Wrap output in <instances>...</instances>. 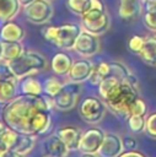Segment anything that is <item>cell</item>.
<instances>
[{
  "label": "cell",
  "instance_id": "obj_1",
  "mask_svg": "<svg viewBox=\"0 0 156 157\" xmlns=\"http://www.w3.org/2000/svg\"><path fill=\"white\" fill-rule=\"evenodd\" d=\"M43 109H48L43 94L31 96L21 93L2 107L1 118L6 126L31 135L32 123L36 115Z\"/></svg>",
  "mask_w": 156,
  "mask_h": 157
},
{
  "label": "cell",
  "instance_id": "obj_2",
  "mask_svg": "<svg viewBox=\"0 0 156 157\" xmlns=\"http://www.w3.org/2000/svg\"><path fill=\"white\" fill-rule=\"evenodd\" d=\"M138 97H140L139 88L125 81H122L109 94V97L103 102L106 103L107 108H109L115 115L127 119L130 114L131 104Z\"/></svg>",
  "mask_w": 156,
  "mask_h": 157
},
{
  "label": "cell",
  "instance_id": "obj_3",
  "mask_svg": "<svg viewBox=\"0 0 156 157\" xmlns=\"http://www.w3.org/2000/svg\"><path fill=\"white\" fill-rule=\"evenodd\" d=\"M7 64L12 75L18 81L27 76H32L41 71H44L48 66L44 55L34 50H25L22 55H20L15 60L7 61Z\"/></svg>",
  "mask_w": 156,
  "mask_h": 157
},
{
  "label": "cell",
  "instance_id": "obj_4",
  "mask_svg": "<svg viewBox=\"0 0 156 157\" xmlns=\"http://www.w3.org/2000/svg\"><path fill=\"white\" fill-rule=\"evenodd\" d=\"M81 25L64 23L60 26H45L42 29V36L55 47L63 50H71L81 33Z\"/></svg>",
  "mask_w": 156,
  "mask_h": 157
},
{
  "label": "cell",
  "instance_id": "obj_5",
  "mask_svg": "<svg viewBox=\"0 0 156 157\" xmlns=\"http://www.w3.org/2000/svg\"><path fill=\"white\" fill-rule=\"evenodd\" d=\"M81 27L96 36H102L109 29L111 17L101 0H91L88 10L81 16Z\"/></svg>",
  "mask_w": 156,
  "mask_h": 157
},
{
  "label": "cell",
  "instance_id": "obj_6",
  "mask_svg": "<svg viewBox=\"0 0 156 157\" xmlns=\"http://www.w3.org/2000/svg\"><path fill=\"white\" fill-rule=\"evenodd\" d=\"M23 12L28 22L33 25H45L52 20L54 9L49 0H33L23 7Z\"/></svg>",
  "mask_w": 156,
  "mask_h": 157
},
{
  "label": "cell",
  "instance_id": "obj_7",
  "mask_svg": "<svg viewBox=\"0 0 156 157\" xmlns=\"http://www.w3.org/2000/svg\"><path fill=\"white\" fill-rule=\"evenodd\" d=\"M81 94V83L79 82H64L63 88L59 91L57 96H54L55 109L61 112H69L74 109L79 102Z\"/></svg>",
  "mask_w": 156,
  "mask_h": 157
},
{
  "label": "cell",
  "instance_id": "obj_8",
  "mask_svg": "<svg viewBox=\"0 0 156 157\" xmlns=\"http://www.w3.org/2000/svg\"><path fill=\"white\" fill-rule=\"evenodd\" d=\"M106 109L107 105L103 102V99L95 96H88L80 104L79 114L84 121L88 124H97L103 119L106 114Z\"/></svg>",
  "mask_w": 156,
  "mask_h": 157
},
{
  "label": "cell",
  "instance_id": "obj_9",
  "mask_svg": "<svg viewBox=\"0 0 156 157\" xmlns=\"http://www.w3.org/2000/svg\"><path fill=\"white\" fill-rule=\"evenodd\" d=\"M74 50L81 58H91L96 55L101 50V42H99L98 36L82 29L76 39Z\"/></svg>",
  "mask_w": 156,
  "mask_h": 157
},
{
  "label": "cell",
  "instance_id": "obj_10",
  "mask_svg": "<svg viewBox=\"0 0 156 157\" xmlns=\"http://www.w3.org/2000/svg\"><path fill=\"white\" fill-rule=\"evenodd\" d=\"M104 131H102L98 128H90L88 130L82 132L80 145H79V151L82 153L90 152V153H97L103 139H104Z\"/></svg>",
  "mask_w": 156,
  "mask_h": 157
},
{
  "label": "cell",
  "instance_id": "obj_11",
  "mask_svg": "<svg viewBox=\"0 0 156 157\" xmlns=\"http://www.w3.org/2000/svg\"><path fill=\"white\" fill-rule=\"evenodd\" d=\"M125 151L123 146V139L115 132H106L103 142L98 150L101 157H118Z\"/></svg>",
  "mask_w": 156,
  "mask_h": 157
},
{
  "label": "cell",
  "instance_id": "obj_12",
  "mask_svg": "<svg viewBox=\"0 0 156 157\" xmlns=\"http://www.w3.org/2000/svg\"><path fill=\"white\" fill-rule=\"evenodd\" d=\"M92 70H93V64L88 59H86V58L77 59L72 63L71 69L68 74V78H69V81L82 83L88 80Z\"/></svg>",
  "mask_w": 156,
  "mask_h": 157
},
{
  "label": "cell",
  "instance_id": "obj_13",
  "mask_svg": "<svg viewBox=\"0 0 156 157\" xmlns=\"http://www.w3.org/2000/svg\"><path fill=\"white\" fill-rule=\"evenodd\" d=\"M55 135L60 137V140L68 146L70 151L79 150L80 140L82 136V131L76 126H61L55 131Z\"/></svg>",
  "mask_w": 156,
  "mask_h": 157
},
{
  "label": "cell",
  "instance_id": "obj_14",
  "mask_svg": "<svg viewBox=\"0 0 156 157\" xmlns=\"http://www.w3.org/2000/svg\"><path fill=\"white\" fill-rule=\"evenodd\" d=\"M109 66H111V75L112 76H115L120 81H125V82L133 85L134 87L139 88L138 77L133 74V71L125 64H123L120 61H111Z\"/></svg>",
  "mask_w": 156,
  "mask_h": 157
},
{
  "label": "cell",
  "instance_id": "obj_15",
  "mask_svg": "<svg viewBox=\"0 0 156 157\" xmlns=\"http://www.w3.org/2000/svg\"><path fill=\"white\" fill-rule=\"evenodd\" d=\"M25 38V29L16 22L6 21L0 28V39L2 42H21Z\"/></svg>",
  "mask_w": 156,
  "mask_h": 157
},
{
  "label": "cell",
  "instance_id": "obj_16",
  "mask_svg": "<svg viewBox=\"0 0 156 157\" xmlns=\"http://www.w3.org/2000/svg\"><path fill=\"white\" fill-rule=\"evenodd\" d=\"M72 59L69 54H66L65 52H58L57 54H54V56L52 58L50 61V67L53 70V72L58 76H68L71 65H72Z\"/></svg>",
  "mask_w": 156,
  "mask_h": 157
},
{
  "label": "cell",
  "instance_id": "obj_17",
  "mask_svg": "<svg viewBox=\"0 0 156 157\" xmlns=\"http://www.w3.org/2000/svg\"><path fill=\"white\" fill-rule=\"evenodd\" d=\"M43 146H44V153L54 156V157H66L70 152L68 146L57 135L47 137Z\"/></svg>",
  "mask_w": 156,
  "mask_h": 157
},
{
  "label": "cell",
  "instance_id": "obj_18",
  "mask_svg": "<svg viewBox=\"0 0 156 157\" xmlns=\"http://www.w3.org/2000/svg\"><path fill=\"white\" fill-rule=\"evenodd\" d=\"M17 78H0V105L4 107L17 96Z\"/></svg>",
  "mask_w": 156,
  "mask_h": 157
},
{
  "label": "cell",
  "instance_id": "obj_19",
  "mask_svg": "<svg viewBox=\"0 0 156 157\" xmlns=\"http://www.w3.org/2000/svg\"><path fill=\"white\" fill-rule=\"evenodd\" d=\"M139 56L147 65L156 66V34L145 37V42Z\"/></svg>",
  "mask_w": 156,
  "mask_h": 157
},
{
  "label": "cell",
  "instance_id": "obj_20",
  "mask_svg": "<svg viewBox=\"0 0 156 157\" xmlns=\"http://www.w3.org/2000/svg\"><path fill=\"white\" fill-rule=\"evenodd\" d=\"M140 0H119L118 13L123 20H131L141 11Z\"/></svg>",
  "mask_w": 156,
  "mask_h": 157
},
{
  "label": "cell",
  "instance_id": "obj_21",
  "mask_svg": "<svg viewBox=\"0 0 156 157\" xmlns=\"http://www.w3.org/2000/svg\"><path fill=\"white\" fill-rule=\"evenodd\" d=\"M20 91L22 94L42 96L43 94V85L33 75L27 76V77L20 80Z\"/></svg>",
  "mask_w": 156,
  "mask_h": 157
},
{
  "label": "cell",
  "instance_id": "obj_22",
  "mask_svg": "<svg viewBox=\"0 0 156 157\" xmlns=\"http://www.w3.org/2000/svg\"><path fill=\"white\" fill-rule=\"evenodd\" d=\"M34 145H36V136L25 132H18L16 142L11 150L20 152L22 155H27L34 148Z\"/></svg>",
  "mask_w": 156,
  "mask_h": 157
},
{
  "label": "cell",
  "instance_id": "obj_23",
  "mask_svg": "<svg viewBox=\"0 0 156 157\" xmlns=\"http://www.w3.org/2000/svg\"><path fill=\"white\" fill-rule=\"evenodd\" d=\"M18 0H0V20L6 22L11 21L20 11Z\"/></svg>",
  "mask_w": 156,
  "mask_h": 157
},
{
  "label": "cell",
  "instance_id": "obj_24",
  "mask_svg": "<svg viewBox=\"0 0 156 157\" xmlns=\"http://www.w3.org/2000/svg\"><path fill=\"white\" fill-rule=\"evenodd\" d=\"M142 22L149 31L156 32V0L145 1Z\"/></svg>",
  "mask_w": 156,
  "mask_h": 157
},
{
  "label": "cell",
  "instance_id": "obj_25",
  "mask_svg": "<svg viewBox=\"0 0 156 157\" xmlns=\"http://www.w3.org/2000/svg\"><path fill=\"white\" fill-rule=\"evenodd\" d=\"M25 52V47L21 42H4L2 60L11 61L17 59Z\"/></svg>",
  "mask_w": 156,
  "mask_h": 157
},
{
  "label": "cell",
  "instance_id": "obj_26",
  "mask_svg": "<svg viewBox=\"0 0 156 157\" xmlns=\"http://www.w3.org/2000/svg\"><path fill=\"white\" fill-rule=\"evenodd\" d=\"M63 86H64V82L60 78H58L57 76H49L43 82V93L50 97H54L59 93Z\"/></svg>",
  "mask_w": 156,
  "mask_h": 157
},
{
  "label": "cell",
  "instance_id": "obj_27",
  "mask_svg": "<svg viewBox=\"0 0 156 157\" xmlns=\"http://www.w3.org/2000/svg\"><path fill=\"white\" fill-rule=\"evenodd\" d=\"M91 0H66V7L76 16H82L90 7Z\"/></svg>",
  "mask_w": 156,
  "mask_h": 157
},
{
  "label": "cell",
  "instance_id": "obj_28",
  "mask_svg": "<svg viewBox=\"0 0 156 157\" xmlns=\"http://www.w3.org/2000/svg\"><path fill=\"white\" fill-rule=\"evenodd\" d=\"M128 128L131 132L139 134L145 131V123H146V117L142 115H129L127 118Z\"/></svg>",
  "mask_w": 156,
  "mask_h": 157
},
{
  "label": "cell",
  "instance_id": "obj_29",
  "mask_svg": "<svg viewBox=\"0 0 156 157\" xmlns=\"http://www.w3.org/2000/svg\"><path fill=\"white\" fill-rule=\"evenodd\" d=\"M144 42H145V37H141V36H138V34L131 36L128 39V49H129V52L139 55V53L142 49Z\"/></svg>",
  "mask_w": 156,
  "mask_h": 157
},
{
  "label": "cell",
  "instance_id": "obj_30",
  "mask_svg": "<svg viewBox=\"0 0 156 157\" xmlns=\"http://www.w3.org/2000/svg\"><path fill=\"white\" fill-rule=\"evenodd\" d=\"M146 113H147V105H146L145 101L141 97H138L134 101V103L131 104L129 115H142V117H146Z\"/></svg>",
  "mask_w": 156,
  "mask_h": 157
},
{
  "label": "cell",
  "instance_id": "obj_31",
  "mask_svg": "<svg viewBox=\"0 0 156 157\" xmlns=\"http://www.w3.org/2000/svg\"><path fill=\"white\" fill-rule=\"evenodd\" d=\"M145 132L149 137L156 139V112H154L146 117Z\"/></svg>",
  "mask_w": 156,
  "mask_h": 157
},
{
  "label": "cell",
  "instance_id": "obj_32",
  "mask_svg": "<svg viewBox=\"0 0 156 157\" xmlns=\"http://www.w3.org/2000/svg\"><path fill=\"white\" fill-rule=\"evenodd\" d=\"M122 139H123V146H124L125 151H127V150H136V147H138V141H136L134 137L127 135V136H124V137H122Z\"/></svg>",
  "mask_w": 156,
  "mask_h": 157
},
{
  "label": "cell",
  "instance_id": "obj_33",
  "mask_svg": "<svg viewBox=\"0 0 156 157\" xmlns=\"http://www.w3.org/2000/svg\"><path fill=\"white\" fill-rule=\"evenodd\" d=\"M118 157H147V156L138 150H127L123 153H120Z\"/></svg>",
  "mask_w": 156,
  "mask_h": 157
},
{
  "label": "cell",
  "instance_id": "obj_34",
  "mask_svg": "<svg viewBox=\"0 0 156 157\" xmlns=\"http://www.w3.org/2000/svg\"><path fill=\"white\" fill-rule=\"evenodd\" d=\"M1 157H26V155H22L20 152L14 151V150H7Z\"/></svg>",
  "mask_w": 156,
  "mask_h": 157
},
{
  "label": "cell",
  "instance_id": "obj_35",
  "mask_svg": "<svg viewBox=\"0 0 156 157\" xmlns=\"http://www.w3.org/2000/svg\"><path fill=\"white\" fill-rule=\"evenodd\" d=\"M7 150H9V148L6 147V145H5V144L1 141V139H0V157H1V156H2Z\"/></svg>",
  "mask_w": 156,
  "mask_h": 157
},
{
  "label": "cell",
  "instance_id": "obj_36",
  "mask_svg": "<svg viewBox=\"0 0 156 157\" xmlns=\"http://www.w3.org/2000/svg\"><path fill=\"white\" fill-rule=\"evenodd\" d=\"M81 157H101L98 153H90V152H85L81 155Z\"/></svg>",
  "mask_w": 156,
  "mask_h": 157
},
{
  "label": "cell",
  "instance_id": "obj_37",
  "mask_svg": "<svg viewBox=\"0 0 156 157\" xmlns=\"http://www.w3.org/2000/svg\"><path fill=\"white\" fill-rule=\"evenodd\" d=\"M6 128H7V126H6V124L4 123V120H0V136L2 135V132L5 131Z\"/></svg>",
  "mask_w": 156,
  "mask_h": 157
},
{
  "label": "cell",
  "instance_id": "obj_38",
  "mask_svg": "<svg viewBox=\"0 0 156 157\" xmlns=\"http://www.w3.org/2000/svg\"><path fill=\"white\" fill-rule=\"evenodd\" d=\"M32 1H33V0H18L20 5H21V6H23V7H25L26 5H28V4H31Z\"/></svg>",
  "mask_w": 156,
  "mask_h": 157
},
{
  "label": "cell",
  "instance_id": "obj_39",
  "mask_svg": "<svg viewBox=\"0 0 156 157\" xmlns=\"http://www.w3.org/2000/svg\"><path fill=\"white\" fill-rule=\"evenodd\" d=\"M2 50H4V42L0 39V61L2 60Z\"/></svg>",
  "mask_w": 156,
  "mask_h": 157
},
{
  "label": "cell",
  "instance_id": "obj_40",
  "mask_svg": "<svg viewBox=\"0 0 156 157\" xmlns=\"http://www.w3.org/2000/svg\"><path fill=\"white\" fill-rule=\"evenodd\" d=\"M42 157H54V156H50V155H47V153H44Z\"/></svg>",
  "mask_w": 156,
  "mask_h": 157
},
{
  "label": "cell",
  "instance_id": "obj_41",
  "mask_svg": "<svg viewBox=\"0 0 156 157\" xmlns=\"http://www.w3.org/2000/svg\"><path fill=\"white\" fill-rule=\"evenodd\" d=\"M49 1H53V0H49Z\"/></svg>",
  "mask_w": 156,
  "mask_h": 157
},
{
  "label": "cell",
  "instance_id": "obj_42",
  "mask_svg": "<svg viewBox=\"0 0 156 157\" xmlns=\"http://www.w3.org/2000/svg\"><path fill=\"white\" fill-rule=\"evenodd\" d=\"M144 1H147V0H144Z\"/></svg>",
  "mask_w": 156,
  "mask_h": 157
}]
</instances>
